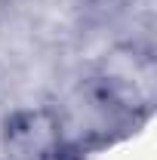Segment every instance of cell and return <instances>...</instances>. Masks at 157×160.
Masks as SVG:
<instances>
[{
    "mask_svg": "<svg viewBox=\"0 0 157 160\" xmlns=\"http://www.w3.org/2000/svg\"><path fill=\"white\" fill-rule=\"evenodd\" d=\"M6 160H62V126L53 111H16L3 129Z\"/></svg>",
    "mask_w": 157,
    "mask_h": 160,
    "instance_id": "cell-1",
    "label": "cell"
}]
</instances>
